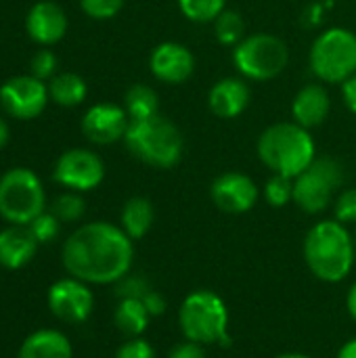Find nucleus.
I'll return each instance as SVG.
<instances>
[{
	"label": "nucleus",
	"instance_id": "f257e3e1",
	"mask_svg": "<svg viewBox=\"0 0 356 358\" xmlns=\"http://www.w3.org/2000/svg\"><path fill=\"white\" fill-rule=\"evenodd\" d=\"M61 262L69 277L88 285H115L132 271L134 241L118 224L86 222L65 239Z\"/></svg>",
	"mask_w": 356,
	"mask_h": 358
},
{
	"label": "nucleus",
	"instance_id": "f03ea898",
	"mask_svg": "<svg viewBox=\"0 0 356 358\" xmlns=\"http://www.w3.org/2000/svg\"><path fill=\"white\" fill-rule=\"evenodd\" d=\"M308 271L323 283L344 281L355 266L356 243L346 224L336 218L319 220L304 237L302 245Z\"/></svg>",
	"mask_w": 356,
	"mask_h": 358
},
{
	"label": "nucleus",
	"instance_id": "7ed1b4c3",
	"mask_svg": "<svg viewBox=\"0 0 356 358\" xmlns=\"http://www.w3.org/2000/svg\"><path fill=\"white\" fill-rule=\"evenodd\" d=\"M256 151L273 174L287 178H296L317 159V145L311 130L296 122H277L264 128Z\"/></svg>",
	"mask_w": 356,
	"mask_h": 358
},
{
	"label": "nucleus",
	"instance_id": "20e7f679",
	"mask_svg": "<svg viewBox=\"0 0 356 358\" xmlns=\"http://www.w3.org/2000/svg\"><path fill=\"white\" fill-rule=\"evenodd\" d=\"M124 145L138 162L157 170L178 166L185 155V136L180 128L162 113L130 122Z\"/></svg>",
	"mask_w": 356,
	"mask_h": 358
},
{
	"label": "nucleus",
	"instance_id": "39448f33",
	"mask_svg": "<svg viewBox=\"0 0 356 358\" xmlns=\"http://www.w3.org/2000/svg\"><path fill=\"white\" fill-rule=\"evenodd\" d=\"M178 327L185 340H191L201 346H210V344L229 346L231 344L229 308L225 300L210 289L191 292L180 302Z\"/></svg>",
	"mask_w": 356,
	"mask_h": 358
},
{
	"label": "nucleus",
	"instance_id": "423d86ee",
	"mask_svg": "<svg viewBox=\"0 0 356 358\" xmlns=\"http://www.w3.org/2000/svg\"><path fill=\"white\" fill-rule=\"evenodd\" d=\"M311 71L319 82L344 84L356 73V34L346 27H329L319 34L308 52Z\"/></svg>",
	"mask_w": 356,
	"mask_h": 358
},
{
	"label": "nucleus",
	"instance_id": "0eeeda50",
	"mask_svg": "<svg viewBox=\"0 0 356 358\" xmlns=\"http://www.w3.org/2000/svg\"><path fill=\"white\" fill-rule=\"evenodd\" d=\"M46 212V191L29 168H10L0 176V216L8 224L27 227Z\"/></svg>",
	"mask_w": 356,
	"mask_h": 358
},
{
	"label": "nucleus",
	"instance_id": "6e6552de",
	"mask_svg": "<svg viewBox=\"0 0 356 358\" xmlns=\"http://www.w3.org/2000/svg\"><path fill=\"white\" fill-rule=\"evenodd\" d=\"M290 63V48L287 44L266 31H258L245 36L233 48V65L237 71L252 82H266L283 73Z\"/></svg>",
	"mask_w": 356,
	"mask_h": 358
},
{
	"label": "nucleus",
	"instance_id": "1a4fd4ad",
	"mask_svg": "<svg viewBox=\"0 0 356 358\" xmlns=\"http://www.w3.org/2000/svg\"><path fill=\"white\" fill-rule=\"evenodd\" d=\"M342 185V164L329 155H321L294 178V203L306 214H321L334 203Z\"/></svg>",
	"mask_w": 356,
	"mask_h": 358
},
{
	"label": "nucleus",
	"instance_id": "9d476101",
	"mask_svg": "<svg viewBox=\"0 0 356 358\" xmlns=\"http://www.w3.org/2000/svg\"><path fill=\"white\" fill-rule=\"evenodd\" d=\"M105 178V164L90 149H67L52 168V180L67 191L86 193L97 189Z\"/></svg>",
	"mask_w": 356,
	"mask_h": 358
},
{
	"label": "nucleus",
	"instance_id": "9b49d317",
	"mask_svg": "<svg viewBox=\"0 0 356 358\" xmlns=\"http://www.w3.org/2000/svg\"><path fill=\"white\" fill-rule=\"evenodd\" d=\"M46 304L55 319L69 325H80L90 319L94 310V296L88 283L67 277L50 285Z\"/></svg>",
	"mask_w": 356,
	"mask_h": 358
},
{
	"label": "nucleus",
	"instance_id": "f8f14e48",
	"mask_svg": "<svg viewBox=\"0 0 356 358\" xmlns=\"http://www.w3.org/2000/svg\"><path fill=\"white\" fill-rule=\"evenodd\" d=\"M48 84L29 76H15L0 86V105L15 120H34L48 105Z\"/></svg>",
	"mask_w": 356,
	"mask_h": 358
},
{
	"label": "nucleus",
	"instance_id": "ddd939ff",
	"mask_svg": "<svg viewBox=\"0 0 356 358\" xmlns=\"http://www.w3.org/2000/svg\"><path fill=\"white\" fill-rule=\"evenodd\" d=\"M210 197L225 214H248L258 203L260 189L243 172H225L214 178Z\"/></svg>",
	"mask_w": 356,
	"mask_h": 358
},
{
	"label": "nucleus",
	"instance_id": "4468645a",
	"mask_svg": "<svg viewBox=\"0 0 356 358\" xmlns=\"http://www.w3.org/2000/svg\"><path fill=\"white\" fill-rule=\"evenodd\" d=\"M130 117L115 103H97L82 117V134L94 145H113L124 141Z\"/></svg>",
	"mask_w": 356,
	"mask_h": 358
},
{
	"label": "nucleus",
	"instance_id": "2eb2a0df",
	"mask_svg": "<svg viewBox=\"0 0 356 358\" xmlns=\"http://www.w3.org/2000/svg\"><path fill=\"white\" fill-rule=\"evenodd\" d=\"M151 73L166 84H183L195 71V57L189 46L180 42H162L149 57Z\"/></svg>",
	"mask_w": 356,
	"mask_h": 358
},
{
	"label": "nucleus",
	"instance_id": "dca6fc26",
	"mask_svg": "<svg viewBox=\"0 0 356 358\" xmlns=\"http://www.w3.org/2000/svg\"><path fill=\"white\" fill-rule=\"evenodd\" d=\"M25 29L34 42L42 46H52L61 42L67 34V15L57 2L40 0L29 8L25 17Z\"/></svg>",
	"mask_w": 356,
	"mask_h": 358
},
{
	"label": "nucleus",
	"instance_id": "f3484780",
	"mask_svg": "<svg viewBox=\"0 0 356 358\" xmlns=\"http://www.w3.org/2000/svg\"><path fill=\"white\" fill-rule=\"evenodd\" d=\"M252 101L250 84L243 78H222L208 92V107L220 120L239 117Z\"/></svg>",
	"mask_w": 356,
	"mask_h": 358
},
{
	"label": "nucleus",
	"instance_id": "a211bd4d",
	"mask_svg": "<svg viewBox=\"0 0 356 358\" xmlns=\"http://www.w3.org/2000/svg\"><path fill=\"white\" fill-rule=\"evenodd\" d=\"M332 111V99L323 84H306L302 86L292 101V117L296 124L304 128L321 126Z\"/></svg>",
	"mask_w": 356,
	"mask_h": 358
},
{
	"label": "nucleus",
	"instance_id": "6ab92c4d",
	"mask_svg": "<svg viewBox=\"0 0 356 358\" xmlns=\"http://www.w3.org/2000/svg\"><path fill=\"white\" fill-rule=\"evenodd\" d=\"M38 241L27 227L10 224L0 231V266L6 271H19L27 266L36 252Z\"/></svg>",
	"mask_w": 356,
	"mask_h": 358
},
{
	"label": "nucleus",
	"instance_id": "aec40b11",
	"mask_svg": "<svg viewBox=\"0 0 356 358\" xmlns=\"http://www.w3.org/2000/svg\"><path fill=\"white\" fill-rule=\"evenodd\" d=\"M17 358H73V348L59 329H38L21 342Z\"/></svg>",
	"mask_w": 356,
	"mask_h": 358
},
{
	"label": "nucleus",
	"instance_id": "412c9836",
	"mask_svg": "<svg viewBox=\"0 0 356 358\" xmlns=\"http://www.w3.org/2000/svg\"><path fill=\"white\" fill-rule=\"evenodd\" d=\"M153 220H155V210H153V203L147 199V197H130L124 208H122V214H120V227L124 229V233L132 239V241H138L143 239L151 227H153Z\"/></svg>",
	"mask_w": 356,
	"mask_h": 358
},
{
	"label": "nucleus",
	"instance_id": "4be33fe9",
	"mask_svg": "<svg viewBox=\"0 0 356 358\" xmlns=\"http://www.w3.org/2000/svg\"><path fill=\"white\" fill-rule=\"evenodd\" d=\"M151 319L153 317L149 315L143 300H120L113 313V325L126 338H141L147 331Z\"/></svg>",
	"mask_w": 356,
	"mask_h": 358
},
{
	"label": "nucleus",
	"instance_id": "5701e85b",
	"mask_svg": "<svg viewBox=\"0 0 356 358\" xmlns=\"http://www.w3.org/2000/svg\"><path fill=\"white\" fill-rule=\"evenodd\" d=\"M86 94H88L86 80L78 73L63 71V73H57L55 78H50V82H48V96L52 103H57L61 107H78L84 103Z\"/></svg>",
	"mask_w": 356,
	"mask_h": 358
},
{
	"label": "nucleus",
	"instance_id": "b1692460",
	"mask_svg": "<svg viewBox=\"0 0 356 358\" xmlns=\"http://www.w3.org/2000/svg\"><path fill=\"white\" fill-rule=\"evenodd\" d=\"M130 117V122L134 120H147L159 113V96L157 92L147 86V84H132L126 90L124 96V105H122Z\"/></svg>",
	"mask_w": 356,
	"mask_h": 358
},
{
	"label": "nucleus",
	"instance_id": "393cba45",
	"mask_svg": "<svg viewBox=\"0 0 356 358\" xmlns=\"http://www.w3.org/2000/svg\"><path fill=\"white\" fill-rule=\"evenodd\" d=\"M214 36L222 46L235 48L245 38V23L237 10L225 8L214 21Z\"/></svg>",
	"mask_w": 356,
	"mask_h": 358
},
{
	"label": "nucleus",
	"instance_id": "a878e982",
	"mask_svg": "<svg viewBox=\"0 0 356 358\" xmlns=\"http://www.w3.org/2000/svg\"><path fill=\"white\" fill-rule=\"evenodd\" d=\"M178 8L193 23H214L227 8V0H178Z\"/></svg>",
	"mask_w": 356,
	"mask_h": 358
},
{
	"label": "nucleus",
	"instance_id": "bb28decb",
	"mask_svg": "<svg viewBox=\"0 0 356 358\" xmlns=\"http://www.w3.org/2000/svg\"><path fill=\"white\" fill-rule=\"evenodd\" d=\"M50 212L61 222H78L86 214V201H84L82 193L67 191V193H61L55 197V201L50 203Z\"/></svg>",
	"mask_w": 356,
	"mask_h": 358
},
{
	"label": "nucleus",
	"instance_id": "cd10ccee",
	"mask_svg": "<svg viewBox=\"0 0 356 358\" xmlns=\"http://www.w3.org/2000/svg\"><path fill=\"white\" fill-rule=\"evenodd\" d=\"M262 197L269 206L273 208H285L287 203L294 201V178L273 174L262 189Z\"/></svg>",
	"mask_w": 356,
	"mask_h": 358
},
{
	"label": "nucleus",
	"instance_id": "c85d7f7f",
	"mask_svg": "<svg viewBox=\"0 0 356 358\" xmlns=\"http://www.w3.org/2000/svg\"><path fill=\"white\" fill-rule=\"evenodd\" d=\"M27 229L31 231V235L36 237V241L42 245V243H50L57 239L59 235V229H61V220L52 214V212H42L38 218H34Z\"/></svg>",
	"mask_w": 356,
	"mask_h": 358
},
{
	"label": "nucleus",
	"instance_id": "c756f323",
	"mask_svg": "<svg viewBox=\"0 0 356 358\" xmlns=\"http://www.w3.org/2000/svg\"><path fill=\"white\" fill-rule=\"evenodd\" d=\"M153 287L143 275H126L115 283V296L120 300H143Z\"/></svg>",
	"mask_w": 356,
	"mask_h": 358
},
{
	"label": "nucleus",
	"instance_id": "7c9ffc66",
	"mask_svg": "<svg viewBox=\"0 0 356 358\" xmlns=\"http://www.w3.org/2000/svg\"><path fill=\"white\" fill-rule=\"evenodd\" d=\"M124 2L126 0H80V6L90 19L107 21V19H113L122 10Z\"/></svg>",
	"mask_w": 356,
	"mask_h": 358
},
{
	"label": "nucleus",
	"instance_id": "2f4dec72",
	"mask_svg": "<svg viewBox=\"0 0 356 358\" xmlns=\"http://www.w3.org/2000/svg\"><path fill=\"white\" fill-rule=\"evenodd\" d=\"M334 218L342 224H356V187L340 191L334 199Z\"/></svg>",
	"mask_w": 356,
	"mask_h": 358
},
{
	"label": "nucleus",
	"instance_id": "473e14b6",
	"mask_svg": "<svg viewBox=\"0 0 356 358\" xmlns=\"http://www.w3.org/2000/svg\"><path fill=\"white\" fill-rule=\"evenodd\" d=\"M55 71H57V55L46 48L38 50L31 59V76L44 82L55 78Z\"/></svg>",
	"mask_w": 356,
	"mask_h": 358
},
{
	"label": "nucleus",
	"instance_id": "72a5a7b5",
	"mask_svg": "<svg viewBox=\"0 0 356 358\" xmlns=\"http://www.w3.org/2000/svg\"><path fill=\"white\" fill-rule=\"evenodd\" d=\"M113 358H157L155 357V350L153 346L143 340V338H128V342H124L115 357Z\"/></svg>",
	"mask_w": 356,
	"mask_h": 358
},
{
	"label": "nucleus",
	"instance_id": "f704fd0d",
	"mask_svg": "<svg viewBox=\"0 0 356 358\" xmlns=\"http://www.w3.org/2000/svg\"><path fill=\"white\" fill-rule=\"evenodd\" d=\"M168 358H206V350L201 344H195L191 340H183L168 352Z\"/></svg>",
	"mask_w": 356,
	"mask_h": 358
},
{
	"label": "nucleus",
	"instance_id": "c9c22d12",
	"mask_svg": "<svg viewBox=\"0 0 356 358\" xmlns=\"http://www.w3.org/2000/svg\"><path fill=\"white\" fill-rule=\"evenodd\" d=\"M143 304L147 306V310H149L151 317H162V315L166 313V298H164L159 292H155V289H151V292L143 298Z\"/></svg>",
	"mask_w": 356,
	"mask_h": 358
},
{
	"label": "nucleus",
	"instance_id": "e433bc0d",
	"mask_svg": "<svg viewBox=\"0 0 356 358\" xmlns=\"http://www.w3.org/2000/svg\"><path fill=\"white\" fill-rule=\"evenodd\" d=\"M342 99L350 113L356 115V73L342 84Z\"/></svg>",
	"mask_w": 356,
	"mask_h": 358
},
{
	"label": "nucleus",
	"instance_id": "4c0bfd02",
	"mask_svg": "<svg viewBox=\"0 0 356 358\" xmlns=\"http://www.w3.org/2000/svg\"><path fill=\"white\" fill-rule=\"evenodd\" d=\"M346 310L350 315V319L356 323V281L350 285L348 296H346Z\"/></svg>",
	"mask_w": 356,
	"mask_h": 358
},
{
	"label": "nucleus",
	"instance_id": "58836bf2",
	"mask_svg": "<svg viewBox=\"0 0 356 358\" xmlns=\"http://www.w3.org/2000/svg\"><path fill=\"white\" fill-rule=\"evenodd\" d=\"M338 358H356V338L348 340L346 344H342Z\"/></svg>",
	"mask_w": 356,
	"mask_h": 358
},
{
	"label": "nucleus",
	"instance_id": "ea45409f",
	"mask_svg": "<svg viewBox=\"0 0 356 358\" xmlns=\"http://www.w3.org/2000/svg\"><path fill=\"white\" fill-rule=\"evenodd\" d=\"M8 136H10V132H8V124L0 117V149H2V147H6Z\"/></svg>",
	"mask_w": 356,
	"mask_h": 358
},
{
	"label": "nucleus",
	"instance_id": "a19ab883",
	"mask_svg": "<svg viewBox=\"0 0 356 358\" xmlns=\"http://www.w3.org/2000/svg\"><path fill=\"white\" fill-rule=\"evenodd\" d=\"M275 358H313V357L302 355V352H283V355H279V357H275Z\"/></svg>",
	"mask_w": 356,
	"mask_h": 358
},
{
	"label": "nucleus",
	"instance_id": "79ce46f5",
	"mask_svg": "<svg viewBox=\"0 0 356 358\" xmlns=\"http://www.w3.org/2000/svg\"><path fill=\"white\" fill-rule=\"evenodd\" d=\"M355 243H356V233H355Z\"/></svg>",
	"mask_w": 356,
	"mask_h": 358
}]
</instances>
